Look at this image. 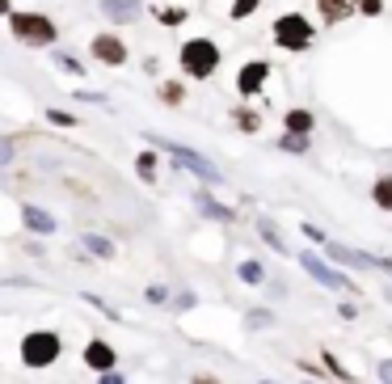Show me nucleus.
<instances>
[{
	"label": "nucleus",
	"mask_w": 392,
	"mask_h": 384,
	"mask_svg": "<svg viewBox=\"0 0 392 384\" xmlns=\"http://www.w3.org/2000/svg\"><path fill=\"white\" fill-rule=\"evenodd\" d=\"M59 350H64V342H59V334H51V330L26 334V342H21V359H26V368H51V363L59 359Z\"/></svg>",
	"instance_id": "obj_4"
},
{
	"label": "nucleus",
	"mask_w": 392,
	"mask_h": 384,
	"mask_svg": "<svg viewBox=\"0 0 392 384\" xmlns=\"http://www.w3.org/2000/svg\"><path fill=\"white\" fill-rule=\"evenodd\" d=\"M55 64H59L68 76H81V72H85V68H81V59H72V55H55Z\"/></svg>",
	"instance_id": "obj_23"
},
{
	"label": "nucleus",
	"mask_w": 392,
	"mask_h": 384,
	"mask_svg": "<svg viewBox=\"0 0 392 384\" xmlns=\"http://www.w3.org/2000/svg\"><path fill=\"white\" fill-rule=\"evenodd\" d=\"M97 384H127V380H123V376H114V372H101V376H97Z\"/></svg>",
	"instance_id": "obj_30"
},
{
	"label": "nucleus",
	"mask_w": 392,
	"mask_h": 384,
	"mask_svg": "<svg viewBox=\"0 0 392 384\" xmlns=\"http://www.w3.org/2000/svg\"><path fill=\"white\" fill-rule=\"evenodd\" d=\"M261 0H232V21H245V17H253L258 13Z\"/></svg>",
	"instance_id": "obj_17"
},
{
	"label": "nucleus",
	"mask_w": 392,
	"mask_h": 384,
	"mask_svg": "<svg viewBox=\"0 0 392 384\" xmlns=\"http://www.w3.org/2000/svg\"><path fill=\"white\" fill-rule=\"evenodd\" d=\"M135 169H139V178H144V182H152V178H156V173H152V169H156V156H152V152H139Z\"/></svg>",
	"instance_id": "obj_18"
},
{
	"label": "nucleus",
	"mask_w": 392,
	"mask_h": 384,
	"mask_svg": "<svg viewBox=\"0 0 392 384\" xmlns=\"http://www.w3.org/2000/svg\"><path fill=\"white\" fill-rule=\"evenodd\" d=\"M97 4H101V13L114 17V21H135V17H139V0H97Z\"/></svg>",
	"instance_id": "obj_11"
},
{
	"label": "nucleus",
	"mask_w": 392,
	"mask_h": 384,
	"mask_svg": "<svg viewBox=\"0 0 392 384\" xmlns=\"http://www.w3.org/2000/svg\"><path fill=\"white\" fill-rule=\"evenodd\" d=\"M371 198H376V207H384V211H392V173H384L376 186H371Z\"/></svg>",
	"instance_id": "obj_15"
},
{
	"label": "nucleus",
	"mask_w": 392,
	"mask_h": 384,
	"mask_svg": "<svg viewBox=\"0 0 392 384\" xmlns=\"http://www.w3.org/2000/svg\"><path fill=\"white\" fill-rule=\"evenodd\" d=\"M216 68H219V47L211 39H190V43L181 47V72H186V76L207 81Z\"/></svg>",
	"instance_id": "obj_2"
},
{
	"label": "nucleus",
	"mask_w": 392,
	"mask_h": 384,
	"mask_svg": "<svg viewBox=\"0 0 392 384\" xmlns=\"http://www.w3.org/2000/svg\"><path fill=\"white\" fill-rule=\"evenodd\" d=\"M156 17H161L165 26H181V21H186V9H156Z\"/></svg>",
	"instance_id": "obj_22"
},
{
	"label": "nucleus",
	"mask_w": 392,
	"mask_h": 384,
	"mask_svg": "<svg viewBox=\"0 0 392 384\" xmlns=\"http://www.w3.org/2000/svg\"><path fill=\"white\" fill-rule=\"evenodd\" d=\"M380 380L392 384V359H384V363H380Z\"/></svg>",
	"instance_id": "obj_31"
},
{
	"label": "nucleus",
	"mask_w": 392,
	"mask_h": 384,
	"mask_svg": "<svg viewBox=\"0 0 392 384\" xmlns=\"http://www.w3.org/2000/svg\"><path fill=\"white\" fill-rule=\"evenodd\" d=\"M89 51H93V59H101V64H110V68H123V64H127V43L114 39V34H97V39L89 43Z\"/></svg>",
	"instance_id": "obj_7"
},
{
	"label": "nucleus",
	"mask_w": 392,
	"mask_h": 384,
	"mask_svg": "<svg viewBox=\"0 0 392 384\" xmlns=\"http://www.w3.org/2000/svg\"><path fill=\"white\" fill-rule=\"evenodd\" d=\"M85 245H89V253H97V258H110V253H114V245H110L106 237H97V233H89Z\"/></svg>",
	"instance_id": "obj_16"
},
{
	"label": "nucleus",
	"mask_w": 392,
	"mask_h": 384,
	"mask_svg": "<svg viewBox=\"0 0 392 384\" xmlns=\"http://www.w3.org/2000/svg\"><path fill=\"white\" fill-rule=\"evenodd\" d=\"M325 368H329V372H333V376H338V380H354V376H350L346 368H342V363H338V355H325Z\"/></svg>",
	"instance_id": "obj_27"
},
{
	"label": "nucleus",
	"mask_w": 392,
	"mask_h": 384,
	"mask_svg": "<svg viewBox=\"0 0 392 384\" xmlns=\"http://www.w3.org/2000/svg\"><path fill=\"white\" fill-rule=\"evenodd\" d=\"M278 144L287 148V152H304V148H308V140H304V136H291V131H287V136H283Z\"/></svg>",
	"instance_id": "obj_26"
},
{
	"label": "nucleus",
	"mask_w": 392,
	"mask_h": 384,
	"mask_svg": "<svg viewBox=\"0 0 392 384\" xmlns=\"http://www.w3.org/2000/svg\"><path fill=\"white\" fill-rule=\"evenodd\" d=\"M152 140H156V136H152ZM156 148H165L169 156H177V161H181V165H186L194 178H203V182H219L216 165H211V161H203L198 152H190V148H181V144H169V140H156Z\"/></svg>",
	"instance_id": "obj_5"
},
{
	"label": "nucleus",
	"mask_w": 392,
	"mask_h": 384,
	"mask_svg": "<svg viewBox=\"0 0 392 384\" xmlns=\"http://www.w3.org/2000/svg\"><path fill=\"white\" fill-rule=\"evenodd\" d=\"M304 237H308V241H321V245H329V241H325V233H321V228H312V224L304 228Z\"/></svg>",
	"instance_id": "obj_29"
},
{
	"label": "nucleus",
	"mask_w": 392,
	"mask_h": 384,
	"mask_svg": "<svg viewBox=\"0 0 392 384\" xmlns=\"http://www.w3.org/2000/svg\"><path fill=\"white\" fill-rule=\"evenodd\" d=\"M46 118H51V123H59V127H72V123H76V118H72V114H64V110H46Z\"/></svg>",
	"instance_id": "obj_28"
},
{
	"label": "nucleus",
	"mask_w": 392,
	"mask_h": 384,
	"mask_svg": "<svg viewBox=\"0 0 392 384\" xmlns=\"http://www.w3.org/2000/svg\"><path fill=\"white\" fill-rule=\"evenodd\" d=\"M161 97H165L169 106H181V97H186V89H181L177 81H165V85H161Z\"/></svg>",
	"instance_id": "obj_20"
},
{
	"label": "nucleus",
	"mask_w": 392,
	"mask_h": 384,
	"mask_svg": "<svg viewBox=\"0 0 392 384\" xmlns=\"http://www.w3.org/2000/svg\"><path fill=\"white\" fill-rule=\"evenodd\" d=\"M270 72H274V68H270L266 59H249V64L241 68V76H236V94H241V97L261 94V85L270 81Z\"/></svg>",
	"instance_id": "obj_6"
},
{
	"label": "nucleus",
	"mask_w": 392,
	"mask_h": 384,
	"mask_svg": "<svg viewBox=\"0 0 392 384\" xmlns=\"http://www.w3.org/2000/svg\"><path fill=\"white\" fill-rule=\"evenodd\" d=\"M316 9H321V17L329 26H338V21H346L350 13H358V0H316Z\"/></svg>",
	"instance_id": "obj_9"
},
{
	"label": "nucleus",
	"mask_w": 392,
	"mask_h": 384,
	"mask_svg": "<svg viewBox=\"0 0 392 384\" xmlns=\"http://www.w3.org/2000/svg\"><path fill=\"white\" fill-rule=\"evenodd\" d=\"M287 131L291 136H308L312 131V114L308 110H287Z\"/></svg>",
	"instance_id": "obj_14"
},
{
	"label": "nucleus",
	"mask_w": 392,
	"mask_h": 384,
	"mask_svg": "<svg viewBox=\"0 0 392 384\" xmlns=\"http://www.w3.org/2000/svg\"><path fill=\"white\" fill-rule=\"evenodd\" d=\"M258 233H261V237H266V241H270V249H274V253H287V245L278 241V233H274V228H270L266 220H261V224H258Z\"/></svg>",
	"instance_id": "obj_21"
},
{
	"label": "nucleus",
	"mask_w": 392,
	"mask_h": 384,
	"mask_svg": "<svg viewBox=\"0 0 392 384\" xmlns=\"http://www.w3.org/2000/svg\"><path fill=\"white\" fill-rule=\"evenodd\" d=\"M300 266H304V271H308V275H312V279H316V283H325V288L354 291V283H350L346 275H333V271H329V266H325V262H321L316 253H300Z\"/></svg>",
	"instance_id": "obj_8"
},
{
	"label": "nucleus",
	"mask_w": 392,
	"mask_h": 384,
	"mask_svg": "<svg viewBox=\"0 0 392 384\" xmlns=\"http://www.w3.org/2000/svg\"><path fill=\"white\" fill-rule=\"evenodd\" d=\"M358 13L363 17H380L384 13V0H358Z\"/></svg>",
	"instance_id": "obj_25"
},
{
	"label": "nucleus",
	"mask_w": 392,
	"mask_h": 384,
	"mask_svg": "<svg viewBox=\"0 0 392 384\" xmlns=\"http://www.w3.org/2000/svg\"><path fill=\"white\" fill-rule=\"evenodd\" d=\"M85 363L93 368V372H110V368H114V350H110L106 342H89L85 346Z\"/></svg>",
	"instance_id": "obj_10"
},
{
	"label": "nucleus",
	"mask_w": 392,
	"mask_h": 384,
	"mask_svg": "<svg viewBox=\"0 0 392 384\" xmlns=\"http://www.w3.org/2000/svg\"><path fill=\"white\" fill-rule=\"evenodd\" d=\"M236 127L253 136V131H258V127H261V118H258V114H253V110H236Z\"/></svg>",
	"instance_id": "obj_19"
},
{
	"label": "nucleus",
	"mask_w": 392,
	"mask_h": 384,
	"mask_svg": "<svg viewBox=\"0 0 392 384\" xmlns=\"http://www.w3.org/2000/svg\"><path fill=\"white\" fill-rule=\"evenodd\" d=\"M21 216H26V224H30V228H39V233H55V220L46 216L43 207H21Z\"/></svg>",
	"instance_id": "obj_13"
},
{
	"label": "nucleus",
	"mask_w": 392,
	"mask_h": 384,
	"mask_svg": "<svg viewBox=\"0 0 392 384\" xmlns=\"http://www.w3.org/2000/svg\"><path fill=\"white\" fill-rule=\"evenodd\" d=\"M194 384H216L211 376H194Z\"/></svg>",
	"instance_id": "obj_32"
},
{
	"label": "nucleus",
	"mask_w": 392,
	"mask_h": 384,
	"mask_svg": "<svg viewBox=\"0 0 392 384\" xmlns=\"http://www.w3.org/2000/svg\"><path fill=\"white\" fill-rule=\"evenodd\" d=\"M241 279L245 283H261V266L258 262H241Z\"/></svg>",
	"instance_id": "obj_24"
},
{
	"label": "nucleus",
	"mask_w": 392,
	"mask_h": 384,
	"mask_svg": "<svg viewBox=\"0 0 392 384\" xmlns=\"http://www.w3.org/2000/svg\"><path fill=\"white\" fill-rule=\"evenodd\" d=\"M194 203H198V211H203V216H211V220H223V224H228V220H236V211H228V207H223V203H216L211 194H198Z\"/></svg>",
	"instance_id": "obj_12"
},
{
	"label": "nucleus",
	"mask_w": 392,
	"mask_h": 384,
	"mask_svg": "<svg viewBox=\"0 0 392 384\" xmlns=\"http://www.w3.org/2000/svg\"><path fill=\"white\" fill-rule=\"evenodd\" d=\"M312 21H308L304 13H283L278 21H274V43L283 51H308L312 47Z\"/></svg>",
	"instance_id": "obj_3"
},
{
	"label": "nucleus",
	"mask_w": 392,
	"mask_h": 384,
	"mask_svg": "<svg viewBox=\"0 0 392 384\" xmlns=\"http://www.w3.org/2000/svg\"><path fill=\"white\" fill-rule=\"evenodd\" d=\"M9 34L21 47H51L59 39L55 34V21L46 13H9Z\"/></svg>",
	"instance_id": "obj_1"
}]
</instances>
